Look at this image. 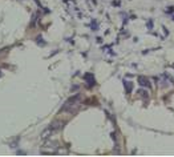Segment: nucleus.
Wrapping results in <instances>:
<instances>
[{
	"label": "nucleus",
	"mask_w": 174,
	"mask_h": 157,
	"mask_svg": "<svg viewBox=\"0 0 174 157\" xmlns=\"http://www.w3.org/2000/svg\"><path fill=\"white\" fill-rule=\"evenodd\" d=\"M63 125H64V123H61V121H53L51 124V128L55 132H57V131H60V129L63 128Z\"/></svg>",
	"instance_id": "7ed1b4c3"
},
{
	"label": "nucleus",
	"mask_w": 174,
	"mask_h": 157,
	"mask_svg": "<svg viewBox=\"0 0 174 157\" xmlns=\"http://www.w3.org/2000/svg\"><path fill=\"white\" fill-rule=\"evenodd\" d=\"M138 93H141L142 97H146V92L145 91H138Z\"/></svg>",
	"instance_id": "39448f33"
},
{
	"label": "nucleus",
	"mask_w": 174,
	"mask_h": 157,
	"mask_svg": "<svg viewBox=\"0 0 174 157\" xmlns=\"http://www.w3.org/2000/svg\"><path fill=\"white\" fill-rule=\"evenodd\" d=\"M55 133V131L49 126V128H47V129H44V131L41 132V136H40V139H41V141H48L49 139L52 137V135Z\"/></svg>",
	"instance_id": "f03ea898"
},
{
	"label": "nucleus",
	"mask_w": 174,
	"mask_h": 157,
	"mask_svg": "<svg viewBox=\"0 0 174 157\" xmlns=\"http://www.w3.org/2000/svg\"><path fill=\"white\" fill-rule=\"evenodd\" d=\"M138 81H140V84L143 85V87H149V85H150V83L148 81V79L143 77V76H141V77H138Z\"/></svg>",
	"instance_id": "20e7f679"
},
{
	"label": "nucleus",
	"mask_w": 174,
	"mask_h": 157,
	"mask_svg": "<svg viewBox=\"0 0 174 157\" xmlns=\"http://www.w3.org/2000/svg\"><path fill=\"white\" fill-rule=\"evenodd\" d=\"M80 105V96H75V97H72V99H69L68 101L65 103V105H64V111H73V109H76L77 106Z\"/></svg>",
	"instance_id": "f257e3e1"
}]
</instances>
